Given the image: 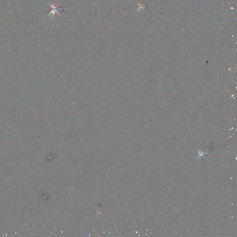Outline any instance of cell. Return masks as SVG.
I'll return each mask as SVG.
<instances>
[{"mask_svg": "<svg viewBox=\"0 0 237 237\" xmlns=\"http://www.w3.org/2000/svg\"><path fill=\"white\" fill-rule=\"evenodd\" d=\"M137 4H138V5L139 6V8H138V9L137 10V11L138 10H140L141 9H143L145 7V6H143L142 4H139V3H137Z\"/></svg>", "mask_w": 237, "mask_h": 237, "instance_id": "7a4b0ae2", "label": "cell"}, {"mask_svg": "<svg viewBox=\"0 0 237 237\" xmlns=\"http://www.w3.org/2000/svg\"><path fill=\"white\" fill-rule=\"evenodd\" d=\"M49 4L50 6L51 7V12L49 13V14L46 17H48V16H50L51 15H52V16H53V17H54L55 18V14L57 13H58V14H59L60 16V14L59 13V10H62L61 8H59V5H56L55 3H54L53 4V5L52 4Z\"/></svg>", "mask_w": 237, "mask_h": 237, "instance_id": "6da1fadb", "label": "cell"}]
</instances>
